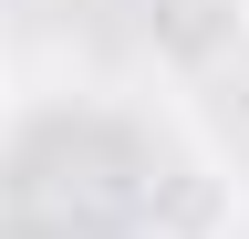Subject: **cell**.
Here are the masks:
<instances>
[{"label": "cell", "mask_w": 249, "mask_h": 239, "mask_svg": "<svg viewBox=\"0 0 249 239\" xmlns=\"http://www.w3.org/2000/svg\"><path fill=\"white\" fill-rule=\"evenodd\" d=\"M239 42H249V0H145V52H156V73H177V83L229 73Z\"/></svg>", "instance_id": "6da1fadb"}]
</instances>
